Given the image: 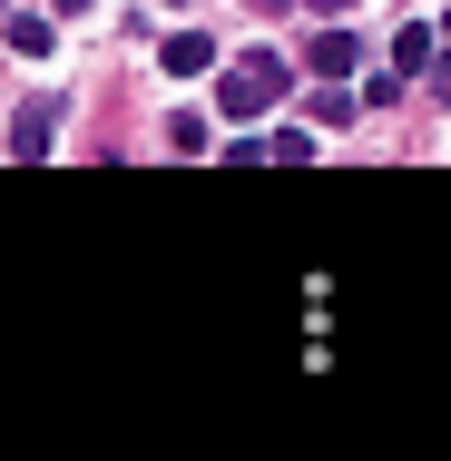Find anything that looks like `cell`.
<instances>
[{
  "instance_id": "2",
  "label": "cell",
  "mask_w": 451,
  "mask_h": 461,
  "mask_svg": "<svg viewBox=\"0 0 451 461\" xmlns=\"http://www.w3.org/2000/svg\"><path fill=\"white\" fill-rule=\"evenodd\" d=\"M50 138H59V98H20V118H10V158H50Z\"/></svg>"
},
{
  "instance_id": "8",
  "label": "cell",
  "mask_w": 451,
  "mask_h": 461,
  "mask_svg": "<svg viewBox=\"0 0 451 461\" xmlns=\"http://www.w3.org/2000/svg\"><path fill=\"white\" fill-rule=\"evenodd\" d=\"M266 158H275V167H304V158H314V138H304V128H284V138H266Z\"/></svg>"
},
{
  "instance_id": "10",
  "label": "cell",
  "mask_w": 451,
  "mask_h": 461,
  "mask_svg": "<svg viewBox=\"0 0 451 461\" xmlns=\"http://www.w3.org/2000/svg\"><path fill=\"white\" fill-rule=\"evenodd\" d=\"M79 10H89V0H59V20H79Z\"/></svg>"
},
{
  "instance_id": "3",
  "label": "cell",
  "mask_w": 451,
  "mask_h": 461,
  "mask_svg": "<svg viewBox=\"0 0 451 461\" xmlns=\"http://www.w3.org/2000/svg\"><path fill=\"white\" fill-rule=\"evenodd\" d=\"M158 69H167V79H206V69H216V40H206V30H167V40H158Z\"/></svg>"
},
{
  "instance_id": "5",
  "label": "cell",
  "mask_w": 451,
  "mask_h": 461,
  "mask_svg": "<svg viewBox=\"0 0 451 461\" xmlns=\"http://www.w3.org/2000/svg\"><path fill=\"white\" fill-rule=\"evenodd\" d=\"M0 40H10L20 59H50V50H59V30H50L40 10H10V30H0Z\"/></svg>"
},
{
  "instance_id": "11",
  "label": "cell",
  "mask_w": 451,
  "mask_h": 461,
  "mask_svg": "<svg viewBox=\"0 0 451 461\" xmlns=\"http://www.w3.org/2000/svg\"><path fill=\"white\" fill-rule=\"evenodd\" d=\"M256 10H294V0H256Z\"/></svg>"
},
{
  "instance_id": "6",
  "label": "cell",
  "mask_w": 451,
  "mask_h": 461,
  "mask_svg": "<svg viewBox=\"0 0 451 461\" xmlns=\"http://www.w3.org/2000/svg\"><path fill=\"white\" fill-rule=\"evenodd\" d=\"M392 69H432V30H422V20L392 30Z\"/></svg>"
},
{
  "instance_id": "7",
  "label": "cell",
  "mask_w": 451,
  "mask_h": 461,
  "mask_svg": "<svg viewBox=\"0 0 451 461\" xmlns=\"http://www.w3.org/2000/svg\"><path fill=\"white\" fill-rule=\"evenodd\" d=\"M167 148H177V158H206V118H196V108H186V118H167Z\"/></svg>"
},
{
  "instance_id": "4",
  "label": "cell",
  "mask_w": 451,
  "mask_h": 461,
  "mask_svg": "<svg viewBox=\"0 0 451 461\" xmlns=\"http://www.w3.org/2000/svg\"><path fill=\"white\" fill-rule=\"evenodd\" d=\"M304 69H314V79H344V69H363V40H354V30H314Z\"/></svg>"
},
{
  "instance_id": "9",
  "label": "cell",
  "mask_w": 451,
  "mask_h": 461,
  "mask_svg": "<svg viewBox=\"0 0 451 461\" xmlns=\"http://www.w3.org/2000/svg\"><path fill=\"white\" fill-rule=\"evenodd\" d=\"M304 10H314V20H344V10H354V0H304Z\"/></svg>"
},
{
  "instance_id": "12",
  "label": "cell",
  "mask_w": 451,
  "mask_h": 461,
  "mask_svg": "<svg viewBox=\"0 0 451 461\" xmlns=\"http://www.w3.org/2000/svg\"><path fill=\"white\" fill-rule=\"evenodd\" d=\"M0 10H10V0H0Z\"/></svg>"
},
{
  "instance_id": "1",
  "label": "cell",
  "mask_w": 451,
  "mask_h": 461,
  "mask_svg": "<svg viewBox=\"0 0 451 461\" xmlns=\"http://www.w3.org/2000/svg\"><path fill=\"white\" fill-rule=\"evenodd\" d=\"M284 89H294V69H284L275 50H246V59H226V69H216V118H236V128H246V118H266Z\"/></svg>"
}]
</instances>
